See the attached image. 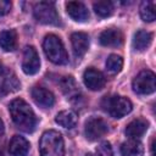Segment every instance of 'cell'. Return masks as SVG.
I'll return each mask as SVG.
<instances>
[{"instance_id": "cell-17", "label": "cell", "mask_w": 156, "mask_h": 156, "mask_svg": "<svg viewBox=\"0 0 156 156\" xmlns=\"http://www.w3.org/2000/svg\"><path fill=\"white\" fill-rule=\"evenodd\" d=\"M121 154L122 156H143L144 146L138 139H129L122 144Z\"/></svg>"}, {"instance_id": "cell-14", "label": "cell", "mask_w": 156, "mask_h": 156, "mask_svg": "<svg viewBox=\"0 0 156 156\" xmlns=\"http://www.w3.org/2000/svg\"><path fill=\"white\" fill-rule=\"evenodd\" d=\"M71 43H72L73 54L77 58L83 57L89 49V37L88 34L82 33V32L73 33L71 35Z\"/></svg>"}, {"instance_id": "cell-11", "label": "cell", "mask_w": 156, "mask_h": 156, "mask_svg": "<svg viewBox=\"0 0 156 156\" xmlns=\"http://www.w3.org/2000/svg\"><path fill=\"white\" fill-rule=\"evenodd\" d=\"M30 94H32V98L35 101V104L44 108H49L55 104L54 94L44 87H34L32 89Z\"/></svg>"}, {"instance_id": "cell-4", "label": "cell", "mask_w": 156, "mask_h": 156, "mask_svg": "<svg viewBox=\"0 0 156 156\" xmlns=\"http://www.w3.org/2000/svg\"><path fill=\"white\" fill-rule=\"evenodd\" d=\"M101 106L113 118H122L126 115H128L133 108L130 100L119 95L105 96L101 102Z\"/></svg>"}, {"instance_id": "cell-5", "label": "cell", "mask_w": 156, "mask_h": 156, "mask_svg": "<svg viewBox=\"0 0 156 156\" xmlns=\"http://www.w3.org/2000/svg\"><path fill=\"white\" fill-rule=\"evenodd\" d=\"M33 13H34L35 20L43 24L61 26V20H60V16L55 9L54 2L40 1V2L35 4Z\"/></svg>"}, {"instance_id": "cell-3", "label": "cell", "mask_w": 156, "mask_h": 156, "mask_svg": "<svg viewBox=\"0 0 156 156\" xmlns=\"http://www.w3.org/2000/svg\"><path fill=\"white\" fill-rule=\"evenodd\" d=\"M43 49L46 57L55 65H65L68 62V56L61 39L55 34H48L43 41Z\"/></svg>"}, {"instance_id": "cell-10", "label": "cell", "mask_w": 156, "mask_h": 156, "mask_svg": "<svg viewBox=\"0 0 156 156\" xmlns=\"http://www.w3.org/2000/svg\"><path fill=\"white\" fill-rule=\"evenodd\" d=\"M124 37L123 33L119 29L116 28H108L101 32L99 37V41L104 46H110V48H117L123 44Z\"/></svg>"}, {"instance_id": "cell-19", "label": "cell", "mask_w": 156, "mask_h": 156, "mask_svg": "<svg viewBox=\"0 0 156 156\" xmlns=\"http://www.w3.org/2000/svg\"><path fill=\"white\" fill-rule=\"evenodd\" d=\"M152 41V34L147 30H138L135 34H134V38H133V48L136 50V51H143L145 49H147L150 46Z\"/></svg>"}, {"instance_id": "cell-8", "label": "cell", "mask_w": 156, "mask_h": 156, "mask_svg": "<svg viewBox=\"0 0 156 156\" xmlns=\"http://www.w3.org/2000/svg\"><path fill=\"white\" fill-rule=\"evenodd\" d=\"M40 68V60L37 50L33 46H26L23 51L22 69L26 74H35Z\"/></svg>"}, {"instance_id": "cell-13", "label": "cell", "mask_w": 156, "mask_h": 156, "mask_svg": "<svg viewBox=\"0 0 156 156\" xmlns=\"http://www.w3.org/2000/svg\"><path fill=\"white\" fill-rule=\"evenodd\" d=\"M66 11L68 16L77 22H85L89 18V11L87 6L80 1H68L66 2Z\"/></svg>"}, {"instance_id": "cell-21", "label": "cell", "mask_w": 156, "mask_h": 156, "mask_svg": "<svg viewBox=\"0 0 156 156\" xmlns=\"http://www.w3.org/2000/svg\"><path fill=\"white\" fill-rule=\"evenodd\" d=\"M60 85H61L62 91H63L67 96L77 98V95H78V87H77V83H76V80L73 79V77H71V76L63 77V78L60 80Z\"/></svg>"}, {"instance_id": "cell-24", "label": "cell", "mask_w": 156, "mask_h": 156, "mask_svg": "<svg viewBox=\"0 0 156 156\" xmlns=\"http://www.w3.org/2000/svg\"><path fill=\"white\" fill-rule=\"evenodd\" d=\"M94 11L100 17H108L113 12V4L111 1H98V2H94Z\"/></svg>"}, {"instance_id": "cell-28", "label": "cell", "mask_w": 156, "mask_h": 156, "mask_svg": "<svg viewBox=\"0 0 156 156\" xmlns=\"http://www.w3.org/2000/svg\"><path fill=\"white\" fill-rule=\"evenodd\" d=\"M1 73H2V63L0 62V74H1Z\"/></svg>"}, {"instance_id": "cell-2", "label": "cell", "mask_w": 156, "mask_h": 156, "mask_svg": "<svg viewBox=\"0 0 156 156\" xmlns=\"http://www.w3.org/2000/svg\"><path fill=\"white\" fill-rule=\"evenodd\" d=\"M40 156H65V143L61 133L50 129L43 133L39 140Z\"/></svg>"}, {"instance_id": "cell-7", "label": "cell", "mask_w": 156, "mask_h": 156, "mask_svg": "<svg viewBox=\"0 0 156 156\" xmlns=\"http://www.w3.org/2000/svg\"><path fill=\"white\" fill-rule=\"evenodd\" d=\"M107 132H108V126L100 117H90L85 122L84 133H85L87 139L90 141H94V140L102 138Z\"/></svg>"}, {"instance_id": "cell-26", "label": "cell", "mask_w": 156, "mask_h": 156, "mask_svg": "<svg viewBox=\"0 0 156 156\" xmlns=\"http://www.w3.org/2000/svg\"><path fill=\"white\" fill-rule=\"evenodd\" d=\"M11 7H12L11 1H9V0H0V16H4L6 13H9Z\"/></svg>"}, {"instance_id": "cell-15", "label": "cell", "mask_w": 156, "mask_h": 156, "mask_svg": "<svg viewBox=\"0 0 156 156\" xmlns=\"http://www.w3.org/2000/svg\"><path fill=\"white\" fill-rule=\"evenodd\" d=\"M149 128V122L144 118H136L133 119L130 123L127 124L126 127V135L129 139H139L141 138L145 132Z\"/></svg>"}, {"instance_id": "cell-18", "label": "cell", "mask_w": 156, "mask_h": 156, "mask_svg": "<svg viewBox=\"0 0 156 156\" xmlns=\"http://www.w3.org/2000/svg\"><path fill=\"white\" fill-rule=\"evenodd\" d=\"M55 122L63 128H73L78 122V117H77V113L74 111L63 110L56 115Z\"/></svg>"}, {"instance_id": "cell-16", "label": "cell", "mask_w": 156, "mask_h": 156, "mask_svg": "<svg viewBox=\"0 0 156 156\" xmlns=\"http://www.w3.org/2000/svg\"><path fill=\"white\" fill-rule=\"evenodd\" d=\"M29 151V143L21 135H15L10 140L9 152L11 156H27Z\"/></svg>"}, {"instance_id": "cell-25", "label": "cell", "mask_w": 156, "mask_h": 156, "mask_svg": "<svg viewBox=\"0 0 156 156\" xmlns=\"http://www.w3.org/2000/svg\"><path fill=\"white\" fill-rule=\"evenodd\" d=\"M96 155L98 156H113L112 146L108 141H102L96 147Z\"/></svg>"}, {"instance_id": "cell-12", "label": "cell", "mask_w": 156, "mask_h": 156, "mask_svg": "<svg viewBox=\"0 0 156 156\" xmlns=\"http://www.w3.org/2000/svg\"><path fill=\"white\" fill-rule=\"evenodd\" d=\"M21 83L13 72H5L0 74V95H7L20 89Z\"/></svg>"}, {"instance_id": "cell-9", "label": "cell", "mask_w": 156, "mask_h": 156, "mask_svg": "<svg viewBox=\"0 0 156 156\" xmlns=\"http://www.w3.org/2000/svg\"><path fill=\"white\" fill-rule=\"evenodd\" d=\"M83 80H84L85 87L88 89H90V90H94V91L101 90L105 87V83H106L104 74L100 71H98V69H95L93 67L87 68L84 71Z\"/></svg>"}, {"instance_id": "cell-27", "label": "cell", "mask_w": 156, "mask_h": 156, "mask_svg": "<svg viewBox=\"0 0 156 156\" xmlns=\"http://www.w3.org/2000/svg\"><path fill=\"white\" fill-rule=\"evenodd\" d=\"M4 129H5V128H4V123H2V121L0 119V135L4 134Z\"/></svg>"}, {"instance_id": "cell-6", "label": "cell", "mask_w": 156, "mask_h": 156, "mask_svg": "<svg viewBox=\"0 0 156 156\" xmlns=\"http://www.w3.org/2000/svg\"><path fill=\"white\" fill-rule=\"evenodd\" d=\"M155 73L150 69L141 71L134 79H133V90L139 95H149L152 94L156 89L155 82Z\"/></svg>"}, {"instance_id": "cell-1", "label": "cell", "mask_w": 156, "mask_h": 156, "mask_svg": "<svg viewBox=\"0 0 156 156\" xmlns=\"http://www.w3.org/2000/svg\"><path fill=\"white\" fill-rule=\"evenodd\" d=\"M9 111L13 123L21 130L30 133L35 129L37 117L30 106L22 99H15L9 105Z\"/></svg>"}, {"instance_id": "cell-23", "label": "cell", "mask_w": 156, "mask_h": 156, "mask_svg": "<svg viewBox=\"0 0 156 156\" xmlns=\"http://www.w3.org/2000/svg\"><path fill=\"white\" fill-rule=\"evenodd\" d=\"M123 67V58L119 55L112 54L107 57L106 60V69L111 73V74H116L118 72H121Z\"/></svg>"}, {"instance_id": "cell-29", "label": "cell", "mask_w": 156, "mask_h": 156, "mask_svg": "<svg viewBox=\"0 0 156 156\" xmlns=\"http://www.w3.org/2000/svg\"><path fill=\"white\" fill-rule=\"evenodd\" d=\"M85 156H94V155H93V154H87Z\"/></svg>"}, {"instance_id": "cell-20", "label": "cell", "mask_w": 156, "mask_h": 156, "mask_svg": "<svg viewBox=\"0 0 156 156\" xmlns=\"http://www.w3.org/2000/svg\"><path fill=\"white\" fill-rule=\"evenodd\" d=\"M17 44V34L13 29L2 30L0 33V48L4 51H13Z\"/></svg>"}, {"instance_id": "cell-22", "label": "cell", "mask_w": 156, "mask_h": 156, "mask_svg": "<svg viewBox=\"0 0 156 156\" xmlns=\"http://www.w3.org/2000/svg\"><path fill=\"white\" fill-rule=\"evenodd\" d=\"M140 16L145 22H154L155 16V2L154 1H143L140 5Z\"/></svg>"}]
</instances>
